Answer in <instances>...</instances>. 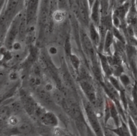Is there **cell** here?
Wrapping results in <instances>:
<instances>
[{"mask_svg": "<svg viewBox=\"0 0 137 136\" xmlns=\"http://www.w3.org/2000/svg\"><path fill=\"white\" fill-rule=\"evenodd\" d=\"M129 126L130 131L132 136H137V128L134 122L130 117H129Z\"/></svg>", "mask_w": 137, "mask_h": 136, "instance_id": "17", "label": "cell"}, {"mask_svg": "<svg viewBox=\"0 0 137 136\" xmlns=\"http://www.w3.org/2000/svg\"><path fill=\"white\" fill-rule=\"evenodd\" d=\"M99 56L100 59L101 63V64H102V66L104 72L106 73V74L107 75L109 76L111 73V71L109 66L107 58L105 57L104 56L101 55V54H99Z\"/></svg>", "mask_w": 137, "mask_h": 136, "instance_id": "12", "label": "cell"}, {"mask_svg": "<svg viewBox=\"0 0 137 136\" xmlns=\"http://www.w3.org/2000/svg\"><path fill=\"white\" fill-rule=\"evenodd\" d=\"M87 1H78L79 10V17L82 21L86 25H88L89 22V11Z\"/></svg>", "mask_w": 137, "mask_h": 136, "instance_id": "7", "label": "cell"}, {"mask_svg": "<svg viewBox=\"0 0 137 136\" xmlns=\"http://www.w3.org/2000/svg\"><path fill=\"white\" fill-rule=\"evenodd\" d=\"M101 5L100 7V12L103 15L105 16L107 14V11L108 10V2L107 1H101Z\"/></svg>", "mask_w": 137, "mask_h": 136, "instance_id": "20", "label": "cell"}, {"mask_svg": "<svg viewBox=\"0 0 137 136\" xmlns=\"http://www.w3.org/2000/svg\"><path fill=\"white\" fill-rule=\"evenodd\" d=\"M112 42V34L110 31H108L106 35L104 49L106 51H108Z\"/></svg>", "mask_w": 137, "mask_h": 136, "instance_id": "16", "label": "cell"}, {"mask_svg": "<svg viewBox=\"0 0 137 136\" xmlns=\"http://www.w3.org/2000/svg\"><path fill=\"white\" fill-rule=\"evenodd\" d=\"M104 136H116V135L110 130H105L104 131Z\"/></svg>", "mask_w": 137, "mask_h": 136, "instance_id": "28", "label": "cell"}, {"mask_svg": "<svg viewBox=\"0 0 137 136\" xmlns=\"http://www.w3.org/2000/svg\"><path fill=\"white\" fill-rule=\"evenodd\" d=\"M49 52L52 55H55L57 53V49L55 47H51L49 49Z\"/></svg>", "mask_w": 137, "mask_h": 136, "instance_id": "30", "label": "cell"}, {"mask_svg": "<svg viewBox=\"0 0 137 136\" xmlns=\"http://www.w3.org/2000/svg\"><path fill=\"white\" fill-rule=\"evenodd\" d=\"M26 26L27 23H26V18H23L22 19L20 25H19V35L20 38H24L26 35Z\"/></svg>", "mask_w": 137, "mask_h": 136, "instance_id": "15", "label": "cell"}, {"mask_svg": "<svg viewBox=\"0 0 137 136\" xmlns=\"http://www.w3.org/2000/svg\"><path fill=\"white\" fill-rule=\"evenodd\" d=\"M38 96L40 99L46 104H49L51 103V102L50 95L46 90H39L38 92Z\"/></svg>", "mask_w": 137, "mask_h": 136, "instance_id": "14", "label": "cell"}, {"mask_svg": "<svg viewBox=\"0 0 137 136\" xmlns=\"http://www.w3.org/2000/svg\"><path fill=\"white\" fill-rule=\"evenodd\" d=\"M70 61L71 64H72L73 67L78 72L79 66H80V60L75 55H72L71 54L70 56Z\"/></svg>", "mask_w": 137, "mask_h": 136, "instance_id": "18", "label": "cell"}, {"mask_svg": "<svg viewBox=\"0 0 137 136\" xmlns=\"http://www.w3.org/2000/svg\"><path fill=\"white\" fill-rule=\"evenodd\" d=\"M109 130L118 136H131L129 129L123 123L121 126L117 127L116 129H109Z\"/></svg>", "mask_w": 137, "mask_h": 136, "instance_id": "9", "label": "cell"}, {"mask_svg": "<svg viewBox=\"0 0 137 136\" xmlns=\"http://www.w3.org/2000/svg\"><path fill=\"white\" fill-rule=\"evenodd\" d=\"M65 51H66L67 52V54H68L70 57V56L71 54V45L70 43L69 39H67L66 40V41H65Z\"/></svg>", "mask_w": 137, "mask_h": 136, "instance_id": "23", "label": "cell"}, {"mask_svg": "<svg viewBox=\"0 0 137 136\" xmlns=\"http://www.w3.org/2000/svg\"><path fill=\"white\" fill-rule=\"evenodd\" d=\"M121 80L122 82L123 83V84H124L125 85H128L130 82V80H129V78H128V76L126 75L121 76Z\"/></svg>", "mask_w": 137, "mask_h": 136, "instance_id": "27", "label": "cell"}, {"mask_svg": "<svg viewBox=\"0 0 137 136\" xmlns=\"http://www.w3.org/2000/svg\"><path fill=\"white\" fill-rule=\"evenodd\" d=\"M39 120L43 125L48 127L55 128L58 125L56 116L50 112H46Z\"/></svg>", "mask_w": 137, "mask_h": 136, "instance_id": "5", "label": "cell"}, {"mask_svg": "<svg viewBox=\"0 0 137 136\" xmlns=\"http://www.w3.org/2000/svg\"><path fill=\"white\" fill-rule=\"evenodd\" d=\"M22 105L25 109L28 115L34 117L35 110L38 106V104L35 102L34 99L26 93L22 94L21 96Z\"/></svg>", "mask_w": 137, "mask_h": 136, "instance_id": "2", "label": "cell"}, {"mask_svg": "<svg viewBox=\"0 0 137 136\" xmlns=\"http://www.w3.org/2000/svg\"><path fill=\"white\" fill-rule=\"evenodd\" d=\"M10 78L11 80H15L17 78V75L15 73H12L10 75Z\"/></svg>", "mask_w": 137, "mask_h": 136, "instance_id": "31", "label": "cell"}, {"mask_svg": "<svg viewBox=\"0 0 137 136\" xmlns=\"http://www.w3.org/2000/svg\"><path fill=\"white\" fill-rule=\"evenodd\" d=\"M121 98L122 101V102L123 103V105H124V106L125 108L127 109L128 102L127 101V99L126 98L124 92L123 91H121Z\"/></svg>", "mask_w": 137, "mask_h": 136, "instance_id": "24", "label": "cell"}, {"mask_svg": "<svg viewBox=\"0 0 137 136\" xmlns=\"http://www.w3.org/2000/svg\"><path fill=\"white\" fill-rule=\"evenodd\" d=\"M99 1H95L93 4L92 14L91 18L95 23V24L98 25L100 21V3Z\"/></svg>", "mask_w": 137, "mask_h": 136, "instance_id": "10", "label": "cell"}, {"mask_svg": "<svg viewBox=\"0 0 137 136\" xmlns=\"http://www.w3.org/2000/svg\"><path fill=\"white\" fill-rule=\"evenodd\" d=\"M114 23L115 25L117 26L118 25V23H119V21H118V20L117 19V18L116 17H115L114 19Z\"/></svg>", "mask_w": 137, "mask_h": 136, "instance_id": "33", "label": "cell"}, {"mask_svg": "<svg viewBox=\"0 0 137 136\" xmlns=\"http://www.w3.org/2000/svg\"><path fill=\"white\" fill-rule=\"evenodd\" d=\"M38 1H30L28 2L25 17L27 25H28L29 23L31 24L34 18L36 16L38 7Z\"/></svg>", "mask_w": 137, "mask_h": 136, "instance_id": "6", "label": "cell"}, {"mask_svg": "<svg viewBox=\"0 0 137 136\" xmlns=\"http://www.w3.org/2000/svg\"><path fill=\"white\" fill-rule=\"evenodd\" d=\"M8 123L9 125L13 126H16L18 124V120L17 118L15 117V116H12L9 117Z\"/></svg>", "mask_w": 137, "mask_h": 136, "instance_id": "22", "label": "cell"}, {"mask_svg": "<svg viewBox=\"0 0 137 136\" xmlns=\"http://www.w3.org/2000/svg\"><path fill=\"white\" fill-rule=\"evenodd\" d=\"M113 33H114V34L115 35V36L116 38H117L119 40H120V41H121L122 42H123V38L122 37L121 34H120V33H119V32L118 31V30L116 28H114V29H113Z\"/></svg>", "mask_w": 137, "mask_h": 136, "instance_id": "26", "label": "cell"}, {"mask_svg": "<svg viewBox=\"0 0 137 136\" xmlns=\"http://www.w3.org/2000/svg\"><path fill=\"white\" fill-rule=\"evenodd\" d=\"M64 14L61 11H55L53 15V18L57 22H61L64 18Z\"/></svg>", "mask_w": 137, "mask_h": 136, "instance_id": "19", "label": "cell"}, {"mask_svg": "<svg viewBox=\"0 0 137 136\" xmlns=\"http://www.w3.org/2000/svg\"><path fill=\"white\" fill-rule=\"evenodd\" d=\"M90 29V39L94 44L97 46L100 43V34H99V33L97 31V29L93 25V23H91V24Z\"/></svg>", "mask_w": 137, "mask_h": 136, "instance_id": "11", "label": "cell"}, {"mask_svg": "<svg viewBox=\"0 0 137 136\" xmlns=\"http://www.w3.org/2000/svg\"><path fill=\"white\" fill-rule=\"evenodd\" d=\"M52 85L50 84V83H48L46 85V86H45V88H46V89L47 91H50L52 89Z\"/></svg>", "mask_w": 137, "mask_h": 136, "instance_id": "32", "label": "cell"}, {"mask_svg": "<svg viewBox=\"0 0 137 136\" xmlns=\"http://www.w3.org/2000/svg\"><path fill=\"white\" fill-rule=\"evenodd\" d=\"M21 20L22 19H20L19 17H16L10 27L5 40L6 46L8 48H11L14 44V40L17 36V34L19 33V28Z\"/></svg>", "mask_w": 137, "mask_h": 136, "instance_id": "3", "label": "cell"}, {"mask_svg": "<svg viewBox=\"0 0 137 136\" xmlns=\"http://www.w3.org/2000/svg\"><path fill=\"white\" fill-rule=\"evenodd\" d=\"M80 86L87 99L92 105L97 104V97L94 88L87 81H82L80 82Z\"/></svg>", "mask_w": 137, "mask_h": 136, "instance_id": "4", "label": "cell"}, {"mask_svg": "<svg viewBox=\"0 0 137 136\" xmlns=\"http://www.w3.org/2000/svg\"><path fill=\"white\" fill-rule=\"evenodd\" d=\"M48 8L47 5H44L40 10L39 16V23L40 26V32H43L44 28L47 24L48 20Z\"/></svg>", "mask_w": 137, "mask_h": 136, "instance_id": "8", "label": "cell"}, {"mask_svg": "<svg viewBox=\"0 0 137 136\" xmlns=\"http://www.w3.org/2000/svg\"><path fill=\"white\" fill-rule=\"evenodd\" d=\"M133 103L137 108V89L135 86L133 90Z\"/></svg>", "mask_w": 137, "mask_h": 136, "instance_id": "25", "label": "cell"}, {"mask_svg": "<svg viewBox=\"0 0 137 136\" xmlns=\"http://www.w3.org/2000/svg\"><path fill=\"white\" fill-rule=\"evenodd\" d=\"M85 110L87 120L90 126L96 136H104V132L99 121L98 117L91 105L86 103L85 105Z\"/></svg>", "mask_w": 137, "mask_h": 136, "instance_id": "1", "label": "cell"}, {"mask_svg": "<svg viewBox=\"0 0 137 136\" xmlns=\"http://www.w3.org/2000/svg\"><path fill=\"white\" fill-rule=\"evenodd\" d=\"M110 109V114L111 117L114 120L115 125L117 127H120V120L118 116V112L116 108V106L113 103H109Z\"/></svg>", "mask_w": 137, "mask_h": 136, "instance_id": "13", "label": "cell"}, {"mask_svg": "<svg viewBox=\"0 0 137 136\" xmlns=\"http://www.w3.org/2000/svg\"><path fill=\"white\" fill-rule=\"evenodd\" d=\"M109 79L110 80L111 83L112 84L113 86H114L115 89H116L117 90H120V85H119V84H118V82L117 80L115 78H114V77H112V76L110 77Z\"/></svg>", "mask_w": 137, "mask_h": 136, "instance_id": "21", "label": "cell"}, {"mask_svg": "<svg viewBox=\"0 0 137 136\" xmlns=\"http://www.w3.org/2000/svg\"><path fill=\"white\" fill-rule=\"evenodd\" d=\"M13 48L15 49V50H19L21 48V45L20 44V43H19L18 42H16V43H15L14 44H13Z\"/></svg>", "mask_w": 137, "mask_h": 136, "instance_id": "29", "label": "cell"}]
</instances>
